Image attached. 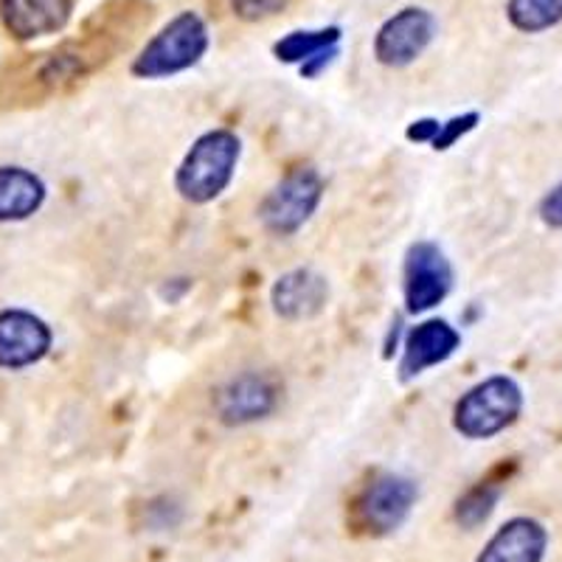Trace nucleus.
Instances as JSON below:
<instances>
[{
    "label": "nucleus",
    "instance_id": "nucleus-1",
    "mask_svg": "<svg viewBox=\"0 0 562 562\" xmlns=\"http://www.w3.org/2000/svg\"><path fill=\"white\" fill-rule=\"evenodd\" d=\"M243 138L228 127L205 130L186 149L175 169V192L192 205H209L220 198L237 175Z\"/></svg>",
    "mask_w": 562,
    "mask_h": 562
},
{
    "label": "nucleus",
    "instance_id": "nucleus-2",
    "mask_svg": "<svg viewBox=\"0 0 562 562\" xmlns=\"http://www.w3.org/2000/svg\"><path fill=\"white\" fill-rule=\"evenodd\" d=\"M209 45L211 34L205 20L192 9H186V12H178L172 20H167L144 43V48L135 54L133 65H130V74L135 79H149V82L172 79L200 65Z\"/></svg>",
    "mask_w": 562,
    "mask_h": 562
},
{
    "label": "nucleus",
    "instance_id": "nucleus-3",
    "mask_svg": "<svg viewBox=\"0 0 562 562\" xmlns=\"http://www.w3.org/2000/svg\"><path fill=\"white\" fill-rule=\"evenodd\" d=\"M524 414V389L509 374H492L456 400L453 428L470 441H486L504 434Z\"/></svg>",
    "mask_w": 562,
    "mask_h": 562
},
{
    "label": "nucleus",
    "instance_id": "nucleus-4",
    "mask_svg": "<svg viewBox=\"0 0 562 562\" xmlns=\"http://www.w3.org/2000/svg\"><path fill=\"white\" fill-rule=\"evenodd\" d=\"M326 183L315 167L290 169L279 183L265 194L259 220L273 237H293L313 220L324 200Z\"/></svg>",
    "mask_w": 562,
    "mask_h": 562
},
{
    "label": "nucleus",
    "instance_id": "nucleus-5",
    "mask_svg": "<svg viewBox=\"0 0 562 562\" xmlns=\"http://www.w3.org/2000/svg\"><path fill=\"white\" fill-rule=\"evenodd\" d=\"M419 484L408 475L378 473L355 498V526L369 537H389L408 524Z\"/></svg>",
    "mask_w": 562,
    "mask_h": 562
},
{
    "label": "nucleus",
    "instance_id": "nucleus-6",
    "mask_svg": "<svg viewBox=\"0 0 562 562\" xmlns=\"http://www.w3.org/2000/svg\"><path fill=\"white\" fill-rule=\"evenodd\" d=\"M450 290H453V265L448 254L430 239L411 245L403 262L405 313H430L448 299Z\"/></svg>",
    "mask_w": 562,
    "mask_h": 562
},
{
    "label": "nucleus",
    "instance_id": "nucleus-7",
    "mask_svg": "<svg viewBox=\"0 0 562 562\" xmlns=\"http://www.w3.org/2000/svg\"><path fill=\"white\" fill-rule=\"evenodd\" d=\"M436 14L425 7H405L383 20L371 52L383 68H408L428 52L436 37Z\"/></svg>",
    "mask_w": 562,
    "mask_h": 562
},
{
    "label": "nucleus",
    "instance_id": "nucleus-8",
    "mask_svg": "<svg viewBox=\"0 0 562 562\" xmlns=\"http://www.w3.org/2000/svg\"><path fill=\"white\" fill-rule=\"evenodd\" d=\"M281 403V389L265 371H243L214 391V414L228 428L268 419Z\"/></svg>",
    "mask_w": 562,
    "mask_h": 562
},
{
    "label": "nucleus",
    "instance_id": "nucleus-9",
    "mask_svg": "<svg viewBox=\"0 0 562 562\" xmlns=\"http://www.w3.org/2000/svg\"><path fill=\"white\" fill-rule=\"evenodd\" d=\"M461 349V333L448 318H425L405 333L400 344V380L422 378L425 371L448 363Z\"/></svg>",
    "mask_w": 562,
    "mask_h": 562
},
{
    "label": "nucleus",
    "instance_id": "nucleus-10",
    "mask_svg": "<svg viewBox=\"0 0 562 562\" xmlns=\"http://www.w3.org/2000/svg\"><path fill=\"white\" fill-rule=\"evenodd\" d=\"M54 333L40 315L29 310L0 313V369L18 371L40 363L52 351Z\"/></svg>",
    "mask_w": 562,
    "mask_h": 562
},
{
    "label": "nucleus",
    "instance_id": "nucleus-11",
    "mask_svg": "<svg viewBox=\"0 0 562 562\" xmlns=\"http://www.w3.org/2000/svg\"><path fill=\"white\" fill-rule=\"evenodd\" d=\"M549 543L551 535L543 520L518 515L492 531L475 562H546Z\"/></svg>",
    "mask_w": 562,
    "mask_h": 562
},
{
    "label": "nucleus",
    "instance_id": "nucleus-12",
    "mask_svg": "<svg viewBox=\"0 0 562 562\" xmlns=\"http://www.w3.org/2000/svg\"><path fill=\"white\" fill-rule=\"evenodd\" d=\"M326 301H329V284L324 276L310 268L288 270L270 288V304H273L276 318L290 321V324L321 315Z\"/></svg>",
    "mask_w": 562,
    "mask_h": 562
},
{
    "label": "nucleus",
    "instance_id": "nucleus-13",
    "mask_svg": "<svg viewBox=\"0 0 562 562\" xmlns=\"http://www.w3.org/2000/svg\"><path fill=\"white\" fill-rule=\"evenodd\" d=\"M77 0H0V20L12 37L40 40L68 26Z\"/></svg>",
    "mask_w": 562,
    "mask_h": 562
},
{
    "label": "nucleus",
    "instance_id": "nucleus-14",
    "mask_svg": "<svg viewBox=\"0 0 562 562\" xmlns=\"http://www.w3.org/2000/svg\"><path fill=\"white\" fill-rule=\"evenodd\" d=\"M48 189L32 169L0 167V223H23L43 209Z\"/></svg>",
    "mask_w": 562,
    "mask_h": 562
},
{
    "label": "nucleus",
    "instance_id": "nucleus-15",
    "mask_svg": "<svg viewBox=\"0 0 562 562\" xmlns=\"http://www.w3.org/2000/svg\"><path fill=\"white\" fill-rule=\"evenodd\" d=\"M340 32L338 26H324V29H299V32H290L273 45V57L284 65H307L310 59L318 57V54L329 52V48H338Z\"/></svg>",
    "mask_w": 562,
    "mask_h": 562
},
{
    "label": "nucleus",
    "instance_id": "nucleus-16",
    "mask_svg": "<svg viewBox=\"0 0 562 562\" xmlns=\"http://www.w3.org/2000/svg\"><path fill=\"white\" fill-rule=\"evenodd\" d=\"M506 20L520 34H543L562 23V0H509Z\"/></svg>",
    "mask_w": 562,
    "mask_h": 562
},
{
    "label": "nucleus",
    "instance_id": "nucleus-17",
    "mask_svg": "<svg viewBox=\"0 0 562 562\" xmlns=\"http://www.w3.org/2000/svg\"><path fill=\"white\" fill-rule=\"evenodd\" d=\"M501 495H504V490L498 484H490V481L470 486L453 504V520L464 531H475L492 518V512L498 509Z\"/></svg>",
    "mask_w": 562,
    "mask_h": 562
},
{
    "label": "nucleus",
    "instance_id": "nucleus-18",
    "mask_svg": "<svg viewBox=\"0 0 562 562\" xmlns=\"http://www.w3.org/2000/svg\"><path fill=\"white\" fill-rule=\"evenodd\" d=\"M479 122H481V113H475V110L453 115V119H448V122H439V133H436V138L430 140V149H436V153H448L450 147H456V144L464 138V135L473 133V130L479 127Z\"/></svg>",
    "mask_w": 562,
    "mask_h": 562
},
{
    "label": "nucleus",
    "instance_id": "nucleus-19",
    "mask_svg": "<svg viewBox=\"0 0 562 562\" xmlns=\"http://www.w3.org/2000/svg\"><path fill=\"white\" fill-rule=\"evenodd\" d=\"M228 3L231 12L245 23H265V20L284 12L293 0H228Z\"/></svg>",
    "mask_w": 562,
    "mask_h": 562
},
{
    "label": "nucleus",
    "instance_id": "nucleus-20",
    "mask_svg": "<svg viewBox=\"0 0 562 562\" xmlns=\"http://www.w3.org/2000/svg\"><path fill=\"white\" fill-rule=\"evenodd\" d=\"M537 214H540L543 225H549V228H554V231H562V183H557L554 189H551V192L540 200V209H537Z\"/></svg>",
    "mask_w": 562,
    "mask_h": 562
},
{
    "label": "nucleus",
    "instance_id": "nucleus-21",
    "mask_svg": "<svg viewBox=\"0 0 562 562\" xmlns=\"http://www.w3.org/2000/svg\"><path fill=\"white\" fill-rule=\"evenodd\" d=\"M436 133H439V119H416V122L408 124V130H405V138L411 140V144H428L436 138Z\"/></svg>",
    "mask_w": 562,
    "mask_h": 562
},
{
    "label": "nucleus",
    "instance_id": "nucleus-22",
    "mask_svg": "<svg viewBox=\"0 0 562 562\" xmlns=\"http://www.w3.org/2000/svg\"><path fill=\"white\" fill-rule=\"evenodd\" d=\"M338 54H340V45H338V48H329V52L318 54V57H313L307 65H301V68H299L301 77H304V79H318L321 74H324V70L329 68V65H333L335 59H338Z\"/></svg>",
    "mask_w": 562,
    "mask_h": 562
}]
</instances>
